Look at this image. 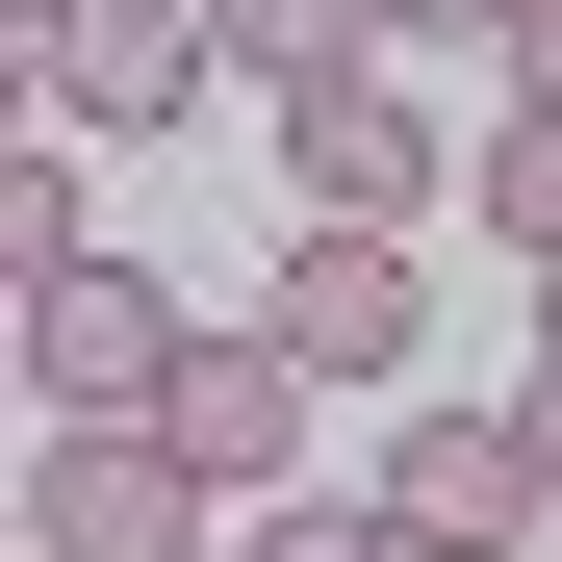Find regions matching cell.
I'll return each instance as SVG.
<instances>
[{
    "mask_svg": "<svg viewBox=\"0 0 562 562\" xmlns=\"http://www.w3.org/2000/svg\"><path fill=\"white\" fill-rule=\"evenodd\" d=\"M537 358H562V256H537Z\"/></svg>",
    "mask_w": 562,
    "mask_h": 562,
    "instance_id": "obj_14",
    "label": "cell"
},
{
    "mask_svg": "<svg viewBox=\"0 0 562 562\" xmlns=\"http://www.w3.org/2000/svg\"><path fill=\"white\" fill-rule=\"evenodd\" d=\"M384 26H409V52H512L537 0H384Z\"/></svg>",
    "mask_w": 562,
    "mask_h": 562,
    "instance_id": "obj_11",
    "label": "cell"
},
{
    "mask_svg": "<svg viewBox=\"0 0 562 562\" xmlns=\"http://www.w3.org/2000/svg\"><path fill=\"white\" fill-rule=\"evenodd\" d=\"M281 358H307V384H384L409 358V256L384 231H281Z\"/></svg>",
    "mask_w": 562,
    "mask_h": 562,
    "instance_id": "obj_5",
    "label": "cell"
},
{
    "mask_svg": "<svg viewBox=\"0 0 562 562\" xmlns=\"http://www.w3.org/2000/svg\"><path fill=\"white\" fill-rule=\"evenodd\" d=\"M179 460H205V486H281V460H307V358L281 333H231V358H179V409H154Z\"/></svg>",
    "mask_w": 562,
    "mask_h": 562,
    "instance_id": "obj_7",
    "label": "cell"
},
{
    "mask_svg": "<svg viewBox=\"0 0 562 562\" xmlns=\"http://www.w3.org/2000/svg\"><path fill=\"white\" fill-rule=\"evenodd\" d=\"M384 512H409L435 562H512V537L562 512V486H537V409H435V435L384 460Z\"/></svg>",
    "mask_w": 562,
    "mask_h": 562,
    "instance_id": "obj_4",
    "label": "cell"
},
{
    "mask_svg": "<svg viewBox=\"0 0 562 562\" xmlns=\"http://www.w3.org/2000/svg\"><path fill=\"white\" fill-rule=\"evenodd\" d=\"M205 52H256L281 103H333V77H384V0H205Z\"/></svg>",
    "mask_w": 562,
    "mask_h": 562,
    "instance_id": "obj_8",
    "label": "cell"
},
{
    "mask_svg": "<svg viewBox=\"0 0 562 562\" xmlns=\"http://www.w3.org/2000/svg\"><path fill=\"white\" fill-rule=\"evenodd\" d=\"M460 179H486V231H512V256H562V103H512Z\"/></svg>",
    "mask_w": 562,
    "mask_h": 562,
    "instance_id": "obj_9",
    "label": "cell"
},
{
    "mask_svg": "<svg viewBox=\"0 0 562 562\" xmlns=\"http://www.w3.org/2000/svg\"><path fill=\"white\" fill-rule=\"evenodd\" d=\"M512 103H562V0H537V26H512Z\"/></svg>",
    "mask_w": 562,
    "mask_h": 562,
    "instance_id": "obj_12",
    "label": "cell"
},
{
    "mask_svg": "<svg viewBox=\"0 0 562 562\" xmlns=\"http://www.w3.org/2000/svg\"><path fill=\"white\" fill-rule=\"evenodd\" d=\"M26 77H52V128H179V77H205V26H179V0H77V26H52Z\"/></svg>",
    "mask_w": 562,
    "mask_h": 562,
    "instance_id": "obj_6",
    "label": "cell"
},
{
    "mask_svg": "<svg viewBox=\"0 0 562 562\" xmlns=\"http://www.w3.org/2000/svg\"><path fill=\"white\" fill-rule=\"evenodd\" d=\"M281 205H307V231H409V205H435V103H409V77L281 103Z\"/></svg>",
    "mask_w": 562,
    "mask_h": 562,
    "instance_id": "obj_3",
    "label": "cell"
},
{
    "mask_svg": "<svg viewBox=\"0 0 562 562\" xmlns=\"http://www.w3.org/2000/svg\"><path fill=\"white\" fill-rule=\"evenodd\" d=\"M256 562H435L409 512H256Z\"/></svg>",
    "mask_w": 562,
    "mask_h": 562,
    "instance_id": "obj_10",
    "label": "cell"
},
{
    "mask_svg": "<svg viewBox=\"0 0 562 562\" xmlns=\"http://www.w3.org/2000/svg\"><path fill=\"white\" fill-rule=\"evenodd\" d=\"M26 562H205V460L179 435H52L26 460Z\"/></svg>",
    "mask_w": 562,
    "mask_h": 562,
    "instance_id": "obj_2",
    "label": "cell"
},
{
    "mask_svg": "<svg viewBox=\"0 0 562 562\" xmlns=\"http://www.w3.org/2000/svg\"><path fill=\"white\" fill-rule=\"evenodd\" d=\"M52 26H77V0H26V52H52Z\"/></svg>",
    "mask_w": 562,
    "mask_h": 562,
    "instance_id": "obj_15",
    "label": "cell"
},
{
    "mask_svg": "<svg viewBox=\"0 0 562 562\" xmlns=\"http://www.w3.org/2000/svg\"><path fill=\"white\" fill-rule=\"evenodd\" d=\"M537 486H562V358H537Z\"/></svg>",
    "mask_w": 562,
    "mask_h": 562,
    "instance_id": "obj_13",
    "label": "cell"
},
{
    "mask_svg": "<svg viewBox=\"0 0 562 562\" xmlns=\"http://www.w3.org/2000/svg\"><path fill=\"white\" fill-rule=\"evenodd\" d=\"M179 358H205V333H179V307H154L128 256L26 281V384H52V435H154V409H179Z\"/></svg>",
    "mask_w": 562,
    "mask_h": 562,
    "instance_id": "obj_1",
    "label": "cell"
}]
</instances>
